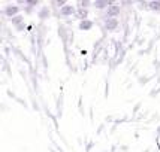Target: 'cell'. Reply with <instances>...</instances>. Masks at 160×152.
I'll list each match as a JSON object with an SVG mask.
<instances>
[{
	"instance_id": "5b68a950",
	"label": "cell",
	"mask_w": 160,
	"mask_h": 152,
	"mask_svg": "<svg viewBox=\"0 0 160 152\" xmlns=\"http://www.w3.org/2000/svg\"><path fill=\"white\" fill-rule=\"evenodd\" d=\"M58 11H60V15H63V17H70V15L75 14L78 9L73 6V5H69V3H68L66 6H63L62 9H58Z\"/></svg>"
},
{
	"instance_id": "7c38bea8",
	"label": "cell",
	"mask_w": 160,
	"mask_h": 152,
	"mask_svg": "<svg viewBox=\"0 0 160 152\" xmlns=\"http://www.w3.org/2000/svg\"><path fill=\"white\" fill-rule=\"evenodd\" d=\"M24 27H26V24H21V26H18V27H17V30H18V31H21Z\"/></svg>"
},
{
	"instance_id": "3957f363",
	"label": "cell",
	"mask_w": 160,
	"mask_h": 152,
	"mask_svg": "<svg viewBox=\"0 0 160 152\" xmlns=\"http://www.w3.org/2000/svg\"><path fill=\"white\" fill-rule=\"evenodd\" d=\"M111 5H114V2H112V0H109V2H106V0H96V2H93V7H94V9H98V11L108 9Z\"/></svg>"
},
{
	"instance_id": "7a4b0ae2",
	"label": "cell",
	"mask_w": 160,
	"mask_h": 152,
	"mask_svg": "<svg viewBox=\"0 0 160 152\" xmlns=\"http://www.w3.org/2000/svg\"><path fill=\"white\" fill-rule=\"evenodd\" d=\"M120 14H121V7L118 5H115V3L106 9V18H117Z\"/></svg>"
},
{
	"instance_id": "9c48e42d",
	"label": "cell",
	"mask_w": 160,
	"mask_h": 152,
	"mask_svg": "<svg viewBox=\"0 0 160 152\" xmlns=\"http://www.w3.org/2000/svg\"><path fill=\"white\" fill-rule=\"evenodd\" d=\"M11 22H12V26H15V28L21 26V24H24V17L22 15H17L14 18H11Z\"/></svg>"
},
{
	"instance_id": "30bf717a",
	"label": "cell",
	"mask_w": 160,
	"mask_h": 152,
	"mask_svg": "<svg viewBox=\"0 0 160 152\" xmlns=\"http://www.w3.org/2000/svg\"><path fill=\"white\" fill-rule=\"evenodd\" d=\"M78 17H79V21L81 20H88V9H84V7H79L77 11Z\"/></svg>"
},
{
	"instance_id": "ba28073f",
	"label": "cell",
	"mask_w": 160,
	"mask_h": 152,
	"mask_svg": "<svg viewBox=\"0 0 160 152\" xmlns=\"http://www.w3.org/2000/svg\"><path fill=\"white\" fill-rule=\"evenodd\" d=\"M147 6L150 11H154V12H160V2L159 0H153V2H148Z\"/></svg>"
},
{
	"instance_id": "277c9868",
	"label": "cell",
	"mask_w": 160,
	"mask_h": 152,
	"mask_svg": "<svg viewBox=\"0 0 160 152\" xmlns=\"http://www.w3.org/2000/svg\"><path fill=\"white\" fill-rule=\"evenodd\" d=\"M103 26L108 31H114V30H117V27H118V20L117 18H106Z\"/></svg>"
},
{
	"instance_id": "8fae6325",
	"label": "cell",
	"mask_w": 160,
	"mask_h": 152,
	"mask_svg": "<svg viewBox=\"0 0 160 152\" xmlns=\"http://www.w3.org/2000/svg\"><path fill=\"white\" fill-rule=\"evenodd\" d=\"M39 3H41L39 0H27V2H26L24 5H27V6H32V7H36L38 5H39Z\"/></svg>"
},
{
	"instance_id": "52a82bcc",
	"label": "cell",
	"mask_w": 160,
	"mask_h": 152,
	"mask_svg": "<svg viewBox=\"0 0 160 152\" xmlns=\"http://www.w3.org/2000/svg\"><path fill=\"white\" fill-rule=\"evenodd\" d=\"M49 15H51V11H49V7H47V6L41 7V9L38 11V18H39L41 21L48 20V18H49Z\"/></svg>"
},
{
	"instance_id": "8992f818",
	"label": "cell",
	"mask_w": 160,
	"mask_h": 152,
	"mask_svg": "<svg viewBox=\"0 0 160 152\" xmlns=\"http://www.w3.org/2000/svg\"><path fill=\"white\" fill-rule=\"evenodd\" d=\"M94 27V22L91 20H81L78 22V28L81 30V31H88L91 28Z\"/></svg>"
},
{
	"instance_id": "6da1fadb",
	"label": "cell",
	"mask_w": 160,
	"mask_h": 152,
	"mask_svg": "<svg viewBox=\"0 0 160 152\" xmlns=\"http://www.w3.org/2000/svg\"><path fill=\"white\" fill-rule=\"evenodd\" d=\"M20 12H21V7L18 5H6L5 9H3V14L6 17H9V18H14L17 15H21Z\"/></svg>"
}]
</instances>
